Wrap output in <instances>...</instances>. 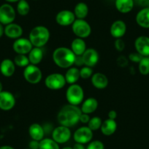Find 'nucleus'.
Wrapping results in <instances>:
<instances>
[{"instance_id":"nucleus-16","label":"nucleus","mask_w":149,"mask_h":149,"mask_svg":"<svg viewBox=\"0 0 149 149\" xmlns=\"http://www.w3.org/2000/svg\"><path fill=\"white\" fill-rule=\"evenodd\" d=\"M127 31V25L121 20H117L110 26V34L116 39L121 38Z\"/></svg>"},{"instance_id":"nucleus-42","label":"nucleus","mask_w":149,"mask_h":149,"mask_svg":"<svg viewBox=\"0 0 149 149\" xmlns=\"http://www.w3.org/2000/svg\"><path fill=\"white\" fill-rule=\"evenodd\" d=\"M74 64H76L77 66H82L83 64H84L82 56H76L74 60Z\"/></svg>"},{"instance_id":"nucleus-20","label":"nucleus","mask_w":149,"mask_h":149,"mask_svg":"<svg viewBox=\"0 0 149 149\" xmlns=\"http://www.w3.org/2000/svg\"><path fill=\"white\" fill-rule=\"evenodd\" d=\"M29 134L32 140L41 141L44 138L45 130L39 124H32L29 128Z\"/></svg>"},{"instance_id":"nucleus-36","label":"nucleus","mask_w":149,"mask_h":149,"mask_svg":"<svg viewBox=\"0 0 149 149\" xmlns=\"http://www.w3.org/2000/svg\"><path fill=\"white\" fill-rule=\"evenodd\" d=\"M114 45H115L116 49L119 51V52L123 51L125 48V42L121 38H118V39L116 40Z\"/></svg>"},{"instance_id":"nucleus-22","label":"nucleus","mask_w":149,"mask_h":149,"mask_svg":"<svg viewBox=\"0 0 149 149\" xmlns=\"http://www.w3.org/2000/svg\"><path fill=\"white\" fill-rule=\"evenodd\" d=\"M102 133L104 135L110 136L113 134L117 130V123L116 120L107 118L105 121H102L101 127H100Z\"/></svg>"},{"instance_id":"nucleus-45","label":"nucleus","mask_w":149,"mask_h":149,"mask_svg":"<svg viewBox=\"0 0 149 149\" xmlns=\"http://www.w3.org/2000/svg\"><path fill=\"white\" fill-rule=\"evenodd\" d=\"M5 34V28L2 24H0V38Z\"/></svg>"},{"instance_id":"nucleus-3","label":"nucleus","mask_w":149,"mask_h":149,"mask_svg":"<svg viewBox=\"0 0 149 149\" xmlns=\"http://www.w3.org/2000/svg\"><path fill=\"white\" fill-rule=\"evenodd\" d=\"M50 39V31L44 26H37L33 28L29 33V40L34 47L42 48Z\"/></svg>"},{"instance_id":"nucleus-5","label":"nucleus","mask_w":149,"mask_h":149,"mask_svg":"<svg viewBox=\"0 0 149 149\" xmlns=\"http://www.w3.org/2000/svg\"><path fill=\"white\" fill-rule=\"evenodd\" d=\"M24 77L26 81L29 84H37L42 80V71L37 65L29 64L24 69Z\"/></svg>"},{"instance_id":"nucleus-27","label":"nucleus","mask_w":149,"mask_h":149,"mask_svg":"<svg viewBox=\"0 0 149 149\" xmlns=\"http://www.w3.org/2000/svg\"><path fill=\"white\" fill-rule=\"evenodd\" d=\"M64 78H65L67 84H70V85L74 84L81 78L80 70L75 68V67H71L67 71L65 75H64Z\"/></svg>"},{"instance_id":"nucleus-23","label":"nucleus","mask_w":149,"mask_h":149,"mask_svg":"<svg viewBox=\"0 0 149 149\" xmlns=\"http://www.w3.org/2000/svg\"><path fill=\"white\" fill-rule=\"evenodd\" d=\"M97 107H98V101L94 97H89L83 102L81 110L83 113L89 115L96 111Z\"/></svg>"},{"instance_id":"nucleus-11","label":"nucleus","mask_w":149,"mask_h":149,"mask_svg":"<svg viewBox=\"0 0 149 149\" xmlns=\"http://www.w3.org/2000/svg\"><path fill=\"white\" fill-rule=\"evenodd\" d=\"M13 48L17 54H29V53L33 48V45L30 40L26 38H18L16 39L13 42Z\"/></svg>"},{"instance_id":"nucleus-35","label":"nucleus","mask_w":149,"mask_h":149,"mask_svg":"<svg viewBox=\"0 0 149 149\" xmlns=\"http://www.w3.org/2000/svg\"><path fill=\"white\" fill-rule=\"evenodd\" d=\"M86 149H104V146L100 140H94L88 145Z\"/></svg>"},{"instance_id":"nucleus-14","label":"nucleus","mask_w":149,"mask_h":149,"mask_svg":"<svg viewBox=\"0 0 149 149\" xmlns=\"http://www.w3.org/2000/svg\"><path fill=\"white\" fill-rule=\"evenodd\" d=\"M134 47L138 54L143 57L149 56V37L147 36H140L134 42Z\"/></svg>"},{"instance_id":"nucleus-6","label":"nucleus","mask_w":149,"mask_h":149,"mask_svg":"<svg viewBox=\"0 0 149 149\" xmlns=\"http://www.w3.org/2000/svg\"><path fill=\"white\" fill-rule=\"evenodd\" d=\"M73 33L79 38H86L91 34V28L86 21L84 19H75L72 24Z\"/></svg>"},{"instance_id":"nucleus-38","label":"nucleus","mask_w":149,"mask_h":149,"mask_svg":"<svg viewBox=\"0 0 149 149\" xmlns=\"http://www.w3.org/2000/svg\"><path fill=\"white\" fill-rule=\"evenodd\" d=\"M117 64L118 66L121 67H124L127 65H128V59L127 57L124 56H120L118 58H117Z\"/></svg>"},{"instance_id":"nucleus-49","label":"nucleus","mask_w":149,"mask_h":149,"mask_svg":"<svg viewBox=\"0 0 149 149\" xmlns=\"http://www.w3.org/2000/svg\"><path fill=\"white\" fill-rule=\"evenodd\" d=\"M62 149H72V148H71V147H64V148H63Z\"/></svg>"},{"instance_id":"nucleus-13","label":"nucleus","mask_w":149,"mask_h":149,"mask_svg":"<svg viewBox=\"0 0 149 149\" xmlns=\"http://www.w3.org/2000/svg\"><path fill=\"white\" fill-rule=\"evenodd\" d=\"M75 15L74 13L67 10H64L57 13L56 15V21L57 24L63 26L72 25L75 21Z\"/></svg>"},{"instance_id":"nucleus-33","label":"nucleus","mask_w":149,"mask_h":149,"mask_svg":"<svg viewBox=\"0 0 149 149\" xmlns=\"http://www.w3.org/2000/svg\"><path fill=\"white\" fill-rule=\"evenodd\" d=\"M102 124V121L100 117H93V118H90L89 121H88V127L92 131H96V130L100 129Z\"/></svg>"},{"instance_id":"nucleus-50","label":"nucleus","mask_w":149,"mask_h":149,"mask_svg":"<svg viewBox=\"0 0 149 149\" xmlns=\"http://www.w3.org/2000/svg\"><path fill=\"white\" fill-rule=\"evenodd\" d=\"M28 149H29V148H28Z\"/></svg>"},{"instance_id":"nucleus-8","label":"nucleus","mask_w":149,"mask_h":149,"mask_svg":"<svg viewBox=\"0 0 149 149\" xmlns=\"http://www.w3.org/2000/svg\"><path fill=\"white\" fill-rule=\"evenodd\" d=\"M47 88L51 90H59L62 88L67 84L64 76L60 73L50 74L45 81Z\"/></svg>"},{"instance_id":"nucleus-41","label":"nucleus","mask_w":149,"mask_h":149,"mask_svg":"<svg viewBox=\"0 0 149 149\" xmlns=\"http://www.w3.org/2000/svg\"><path fill=\"white\" fill-rule=\"evenodd\" d=\"M89 120H90V117L89 116H88V114L83 113H82L81 117H80V121L82 122L83 124H88Z\"/></svg>"},{"instance_id":"nucleus-29","label":"nucleus","mask_w":149,"mask_h":149,"mask_svg":"<svg viewBox=\"0 0 149 149\" xmlns=\"http://www.w3.org/2000/svg\"><path fill=\"white\" fill-rule=\"evenodd\" d=\"M39 149H60L59 146L53 139L45 138L40 141Z\"/></svg>"},{"instance_id":"nucleus-43","label":"nucleus","mask_w":149,"mask_h":149,"mask_svg":"<svg viewBox=\"0 0 149 149\" xmlns=\"http://www.w3.org/2000/svg\"><path fill=\"white\" fill-rule=\"evenodd\" d=\"M116 117H117V113L115 111V110H112L108 113V118H110V119L115 120L116 118Z\"/></svg>"},{"instance_id":"nucleus-46","label":"nucleus","mask_w":149,"mask_h":149,"mask_svg":"<svg viewBox=\"0 0 149 149\" xmlns=\"http://www.w3.org/2000/svg\"><path fill=\"white\" fill-rule=\"evenodd\" d=\"M0 149H14L12 146H3L0 147Z\"/></svg>"},{"instance_id":"nucleus-47","label":"nucleus","mask_w":149,"mask_h":149,"mask_svg":"<svg viewBox=\"0 0 149 149\" xmlns=\"http://www.w3.org/2000/svg\"><path fill=\"white\" fill-rule=\"evenodd\" d=\"M6 2H8V3H15V2H18L20 0H5Z\"/></svg>"},{"instance_id":"nucleus-12","label":"nucleus","mask_w":149,"mask_h":149,"mask_svg":"<svg viewBox=\"0 0 149 149\" xmlns=\"http://www.w3.org/2000/svg\"><path fill=\"white\" fill-rule=\"evenodd\" d=\"M15 104V98L13 94L8 91L0 92V109L5 111L12 110Z\"/></svg>"},{"instance_id":"nucleus-2","label":"nucleus","mask_w":149,"mask_h":149,"mask_svg":"<svg viewBox=\"0 0 149 149\" xmlns=\"http://www.w3.org/2000/svg\"><path fill=\"white\" fill-rule=\"evenodd\" d=\"M76 56L71 49L65 47L56 48L53 53V60L61 68H69L74 64Z\"/></svg>"},{"instance_id":"nucleus-48","label":"nucleus","mask_w":149,"mask_h":149,"mask_svg":"<svg viewBox=\"0 0 149 149\" xmlns=\"http://www.w3.org/2000/svg\"><path fill=\"white\" fill-rule=\"evenodd\" d=\"M3 91V86H2V84L0 82V92H2Z\"/></svg>"},{"instance_id":"nucleus-44","label":"nucleus","mask_w":149,"mask_h":149,"mask_svg":"<svg viewBox=\"0 0 149 149\" xmlns=\"http://www.w3.org/2000/svg\"><path fill=\"white\" fill-rule=\"evenodd\" d=\"M72 149H86V148L84 146V144H81V143H76L72 147Z\"/></svg>"},{"instance_id":"nucleus-31","label":"nucleus","mask_w":149,"mask_h":149,"mask_svg":"<svg viewBox=\"0 0 149 149\" xmlns=\"http://www.w3.org/2000/svg\"><path fill=\"white\" fill-rule=\"evenodd\" d=\"M13 61L15 65L20 67H26L30 64L28 57L23 54H18L17 56H15Z\"/></svg>"},{"instance_id":"nucleus-40","label":"nucleus","mask_w":149,"mask_h":149,"mask_svg":"<svg viewBox=\"0 0 149 149\" xmlns=\"http://www.w3.org/2000/svg\"><path fill=\"white\" fill-rule=\"evenodd\" d=\"M29 149H39L40 148V141L32 140L30 141L29 144Z\"/></svg>"},{"instance_id":"nucleus-24","label":"nucleus","mask_w":149,"mask_h":149,"mask_svg":"<svg viewBox=\"0 0 149 149\" xmlns=\"http://www.w3.org/2000/svg\"><path fill=\"white\" fill-rule=\"evenodd\" d=\"M134 0H116L115 6L118 12L121 13H128L134 8Z\"/></svg>"},{"instance_id":"nucleus-25","label":"nucleus","mask_w":149,"mask_h":149,"mask_svg":"<svg viewBox=\"0 0 149 149\" xmlns=\"http://www.w3.org/2000/svg\"><path fill=\"white\" fill-rule=\"evenodd\" d=\"M71 50L75 56H82L86 50V44L82 38H75L71 43Z\"/></svg>"},{"instance_id":"nucleus-9","label":"nucleus","mask_w":149,"mask_h":149,"mask_svg":"<svg viewBox=\"0 0 149 149\" xmlns=\"http://www.w3.org/2000/svg\"><path fill=\"white\" fill-rule=\"evenodd\" d=\"M71 137V131L69 127L60 125L52 132V139L58 144L67 143Z\"/></svg>"},{"instance_id":"nucleus-19","label":"nucleus","mask_w":149,"mask_h":149,"mask_svg":"<svg viewBox=\"0 0 149 149\" xmlns=\"http://www.w3.org/2000/svg\"><path fill=\"white\" fill-rule=\"evenodd\" d=\"M91 84L96 88L104 89L108 85V79L103 73H94L91 76Z\"/></svg>"},{"instance_id":"nucleus-4","label":"nucleus","mask_w":149,"mask_h":149,"mask_svg":"<svg viewBox=\"0 0 149 149\" xmlns=\"http://www.w3.org/2000/svg\"><path fill=\"white\" fill-rule=\"evenodd\" d=\"M66 98H67V100L69 102V104L78 106L84 100V89L78 84H72L67 89Z\"/></svg>"},{"instance_id":"nucleus-39","label":"nucleus","mask_w":149,"mask_h":149,"mask_svg":"<svg viewBox=\"0 0 149 149\" xmlns=\"http://www.w3.org/2000/svg\"><path fill=\"white\" fill-rule=\"evenodd\" d=\"M134 4H137L138 6L142 8L149 7V0H134Z\"/></svg>"},{"instance_id":"nucleus-17","label":"nucleus","mask_w":149,"mask_h":149,"mask_svg":"<svg viewBox=\"0 0 149 149\" xmlns=\"http://www.w3.org/2000/svg\"><path fill=\"white\" fill-rule=\"evenodd\" d=\"M5 34L11 39H18L22 36L23 29L18 24L11 23L5 27Z\"/></svg>"},{"instance_id":"nucleus-26","label":"nucleus","mask_w":149,"mask_h":149,"mask_svg":"<svg viewBox=\"0 0 149 149\" xmlns=\"http://www.w3.org/2000/svg\"><path fill=\"white\" fill-rule=\"evenodd\" d=\"M29 60L30 64L37 65L42 61L43 58V52L41 48L34 47L31 49V51L29 53Z\"/></svg>"},{"instance_id":"nucleus-1","label":"nucleus","mask_w":149,"mask_h":149,"mask_svg":"<svg viewBox=\"0 0 149 149\" xmlns=\"http://www.w3.org/2000/svg\"><path fill=\"white\" fill-rule=\"evenodd\" d=\"M82 112L80 107L76 105L68 104L64 105L58 112L57 120L60 125L72 127L76 125L80 121Z\"/></svg>"},{"instance_id":"nucleus-37","label":"nucleus","mask_w":149,"mask_h":149,"mask_svg":"<svg viewBox=\"0 0 149 149\" xmlns=\"http://www.w3.org/2000/svg\"><path fill=\"white\" fill-rule=\"evenodd\" d=\"M143 58V56L142 55H140L138 53H132L129 56V58L132 61H134V62H137L139 63L141 61L142 58Z\"/></svg>"},{"instance_id":"nucleus-7","label":"nucleus","mask_w":149,"mask_h":149,"mask_svg":"<svg viewBox=\"0 0 149 149\" xmlns=\"http://www.w3.org/2000/svg\"><path fill=\"white\" fill-rule=\"evenodd\" d=\"M16 13L13 7L8 3L0 6V24L8 25L13 22L15 19Z\"/></svg>"},{"instance_id":"nucleus-10","label":"nucleus","mask_w":149,"mask_h":149,"mask_svg":"<svg viewBox=\"0 0 149 149\" xmlns=\"http://www.w3.org/2000/svg\"><path fill=\"white\" fill-rule=\"evenodd\" d=\"M73 138L76 143L86 144L92 140L93 131L88 127H82L74 132Z\"/></svg>"},{"instance_id":"nucleus-28","label":"nucleus","mask_w":149,"mask_h":149,"mask_svg":"<svg viewBox=\"0 0 149 149\" xmlns=\"http://www.w3.org/2000/svg\"><path fill=\"white\" fill-rule=\"evenodd\" d=\"M74 14L78 19H84L88 13V7L84 2H79L74 7Z\"/></svg>"},{"instance_id":"nucleus-32","label":"nucleus","mask_w":149,"mask_h":149,"mask_svg":"<svg viewBox=\"0 0 149 149\" xmlns=\"http://www.w3.org/2000/svg\"><path fill=\"white\" fill-rule=\"evenodd\" d=\"M139 71L143 75L149 74V56L143 57L139 62Z\"/></svg>"},{"instance_id":"nucleus-18","label":"nucleus","mask_w":149,"mask_h":149,"mask_svg":"<svg viewBox=\"0 0 149 149\" xmlns=\"http://www.w3.org/2000/svg\"><path fill=\"white\" fill-rule=\"evenodd\" d=\"M15 71V64L13 61L5 58L0 64V72L5 77H11Z\"/></svg>"},{"instance_id":"nucleus-34","label":"nucleus","mask_w":149,"mask_h":149,"mask_svg":"<svg viewBox=\"0 0 149 149\" xmlns=\"http://www.w3.org/2000/svg\"><path fill=\"white\" fill-rule=\"evenodd\" d=\"M92 68L87 67V66L82 67V69H81V70H80V75H81V78H83V79H88L90 77L92 76Z\"/></svg>"},{"instance_id":"nucleus-21","label":"nucleus","mask_w":149,"mask_h":149,"mask_svg":"<svg viewBox=\"0 0 149 149\" xmlns=\"http://www.w3.org/2000/svg\"><path fill=\"white\" fill-rule=\"evenodd\" d=\"M136 22L140 26L149 29V7L143 8L136 15Z\"/></svg>"},{"instance_id":"nucleus-15","label":"nucleus","mask_w":149,"mask_h":149,"mask_svg":"<svg viewBox=\"0 0 149 149\" xmlns=\"http://www.w3.org/2000/svg\"><path fill=\"white\" fill-rule=\"evenodd\" d=\"M84 64L89 67H93L98 63L99 54L94 48H88L86 50L82 55Z\"/></svg>"},{"instance_id":"nucleus-30","label":"nucleus","mask_w":149,"mask_h":149,"mask_svg":"<svg viewBox=\"0 0 149 149\" xmlns=\"http://www.w3.org/2000/svg\"><path fill=\"white\" fill-rule=\"evenodd\" d=\"M17 12L20 15L25 16L28 15L30 10V6L26 0H20L17 4Z\"/></svg>"}]
</instances>
